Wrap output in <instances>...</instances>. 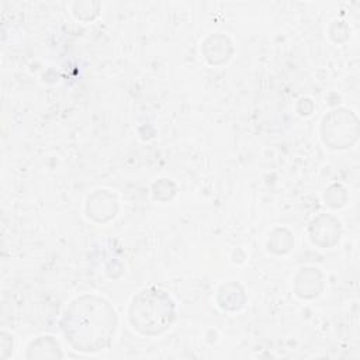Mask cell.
I'll return each instance as SVG.
<instances>
[{
	"label": "cell",
	"instance_id": "7a4b0ae2",
	"mask_svg": "<svg viewBox=\"0 0 360 360\" xmlns=\"http://www.w3.org/2000/svg\"><path fill=\"white\" fill-rule=\"evenodd\" d=\"M131 321L136 328H166L173 316L172 302L162 291H142L131 305Z\"/></svg>",
	"mask_w": 360,
	"mask_h": 360
},
{
	"label": "cell",
	"instance_id": "6da1fadb",
	"mask_svg": "<svg viewBox=\"0 0 360 360\" xmlns=\"http://www.w3.org/2000/svg\"><path fill=\"white\" fill-rule=\"evenodd\" d=\"M65 332L80 350H98L107 345L115 329L114 308L103 298H77L65 314Z\"/></svg>",
	"mask_w": 360,
	"mask_h": 360
}]
</instances>
